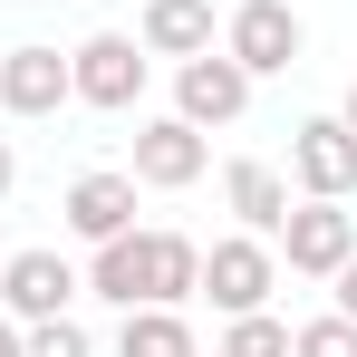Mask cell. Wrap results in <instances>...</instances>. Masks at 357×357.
<instances>
[{"instance_id":"14","label":"cell","mask_w":357,"mask_h":357,"mask_svg":"<svg viewBox=\"0 0 357 357\" xmlns=\"http://www.w3.org/2000/svg\"><path fill=\"white\" fill-rule=\"evenodd\" d=\"M116 357H193V328H183L174 309H126Z\"/></svg>"},{"instance_id":"4","label":"cell","mask_w":357,"mask_h":357,"mask_svg":"<svg viewBox=\"0 0 357 357\" xmlns=\"http://www.w3.org/2000/svg\"><path fill=\"white\" fill-rule=\"evenodd\" d=\"M222 49H232L251 77H280V68H299V10L290 0H241Z\"/></svg>"},{"instance_id":"8","label":"cell","mask_w":357,"mask_h":357,"mask_svg":"<svg viewBox=\"0 0 357 357\" xmlns=\"http://www.w3.org/2000/svg\"><path fill=\"white\" fill-rule=\"evenodd\" d=\"M0 299H10V319H59L68 299H77V271H68L59 251H10L0 261Z\"/></svg>"},{"instance_id":"7","label":"cell","mask_w":357,"mask_h":357,"mask_svg":"<svg viewBox=\"0 0 357 357\" xmlns=\"http://www.w3.org/2000/svg\"><path fill=\"white\" fill-rule=\"evenodd\" d=\"M290 174L309 183V193L338 203V193L357 183V135H348V116H309V126H299V135H290Z\"/></svg>"},{"instance_id":"16","label":"cell","mask_w":357,"mask_h":357,"mask_svg":"<svg viewBox=\"0 0 357 357\" xmlns=\"http://www.w3.org/2000/svg\"><path fill=\"white\" fill-rule=\"evenodd\" d=\"M20 348H29V357H87V328L59 309V319H29V338H20Z\"/></svg>"},{"instance_id":"1","label":"cell","mask_w":357,"mask_h":357,"mask_svg":"<svg viewBox=\"0 0 357 357\" xmlns=\"http://www.w3.org/2000/svg\"><path fill=\"white\" fill-rule=\"evenodd\" d=\"M87 290L116 299V309H183L203 290V251L183 232H116V241H97Z\"/></svg>"},{"instance_id":"9","label":"cell","mask_w":357,"mask_h":357,"mask_svg":"<svg viewBox=\"0 0 357 357\" xmlns=\"http://www.w3.org/2000/svg\"><path fill=\"white\" fill-rule=\"evenodd\" d=\"M193 174H203V126H183V116L135 126V183H155V193H183Z\"/></svg>"},{"instance_id":"17","label":"cell","mask_w":357,"mask_h":357,"mask_svg":"<svg viewBox=\"0 0 357 357\" xmlns=\"http://www.w3.org/2000/svg\"><path fill=\"white\" fill-rule=\"evenodd\" d=\"M290 357H357V319H309L290 338Z\"/></svg>"},{"instance_id":"15","label":"cell","mask_w":357,"mask_h":357,"mask_svg":"<svg viewBox=\"0 0 357 357\" xmlns=\"http://www.w3.org/2000/svg\"><path fill=\"white\" fill-rule=\"evenodd\" d=\"M222 357H290V328H280L271 309H241L232 338H222Z\"/></svg>"},{"instance_id":"13","label":"cell","mask_w":357,"mask_h":357,"mask_svg":"<svg viewBox=\"0 0 357 357\" xmlns=\"http://www.w3.org/2000/svg\"><path fill=\"white\" fill-rule=\"evenodd\" d=\"M222 203L241 213V232H261V241L290 222V183L271 174V165H232V174H222Z\"/></svg>"},{"instance_id":"11","label":"cell","mask_w":357,"mask_h":357,"mask_svg":"<svg viewBox=\"0 0 357 357\" xmlns=\"http://www.w3.org/2000/svg\"><path fill=\"white\" fill-rule=\"evenodd\" d=\"M68 232H77V241L135 232V174H77V183H68Z\"/></svg>"},{"instance_id":"2","label":"cell","mask_w":357,"mask_h":357,"mask_svg":"<svg viewBox=\"0 0 357 357\" xmlns=\"http://www.w3.org/2000/svg\"><path fill=\"white\" fill-rule=\"evenodd\" d=\"M203 290H213V309H271V290H280V261H271V241L261 232H232L203 251Z\"/></svg>"},{"instance_id":"21","label":"cell","mask_w":357,"mask_h":357,"mask_svg":"<svg viewBox=\"0 0 357 357\" xmlns=\"http://www.w3.org/2000/svg\"><path fill=\"white\" fill-rule=\"evenodd\" d=\"M348 135H357V87H348Z\"/></svg>"},{"instance_id":"19","label":"cell","mask_w":357,"mask_h":357,"mask_svg":"<svg viewBox=\"0 0 357 357\" xmlns=\"http://www.w3.org/2000/svg\"><path fill=\"white\" fill-rule=\"evenodd\" d=\"M10 183H20V155H10V135H0V193H10Z\"/></svg>"},{"instance_id":"18","label":"cell","mask_w":357,"mask_h":357,"mask_svg":"<svg viewBox=\"0 0 357 357\" xmlns=\"http://www.w3.org/2000/svg\"><path fill=\"white\" fill-rule=\"evenodd\" d=\"M328 280H338V319H357V251L338 261V271H328Z\"/></svg>"},{"instance_id":"10","label":"cell","mask_w":357,"mask_h":357,"mask_svg":"<svg viewBox=\"0 0 357 357\" xmlns=\"http://www.w3.org/2000/svg\"><path fill=\"white\" fill-rule=\"evenodd\" d=\"M68 97H77V87H68L59 49H10V59H0V107H10V116H59Z\"/></svg>"},{"instance_id":"3","label":"cell","mask_w":357,"mask_h":357,"mask_svg":"<svg viewBox=\"0 0 357 357\" xmlns=\"http://www.w3.org/2000/svg\"><path fill=\"white\" fill-rule=\"evenodd\" d=\"M280 251H290V271L328 280V271L357 251V213H338L328 193H309V203H290V222H280Z\"/></svg>"},{"instance_id":"5","label":"cell","mask_w":357,"mask_h":357,"mask_svg":"<svg viewBox=\"0 0 357 357\" xmlns=\"http://www.w3.org/2000/svg\"><path fill=\"white\" fill-rule=\"evenodd\" d=\"M68 87H77L87 107H135V97H145V59H135V39L97 29V39L68 59Z\"/></svg>"},{"instance_id":"6","label":"cell","mask_w":357,"mask_h":357,"mask_svg":"<svg viewBox=\"0 0 357 357\" xmlns=\"http://www.w3.org/2000/svg\"><path fill=\"white\" fill-rule=\"evenodd\" d=\"M174 97H183V126H232L241 107H251V68L222 49H203V59H183V77H174Z\"/></svg>"},{"instance_id":"20","label":"cell","mask_w":357,"mask_h":357,"mask_svg":"<svg viewBox=\"0 0 357 357\" xmlns=\"http://www.w3.org/2000/svg\"><path fill=\"white\" fill-rule=\"evenodd\" d=\"M0 357H29V348H20V319H0Z\"/></svg>"},{"instance_id":"12","label":"cell","mask_w":357,"mask_h":357,"mask_svg":"<svg viewBox=\"0 0 357 357\" xmlns=\"http://www.w3.org/2000/svg\"><path fill=\"white\" fill-rule=\"evenodd\" d=\"M145 49L155 59H203L213 49V0H145Z\"/></svg>"}]
</instances>
